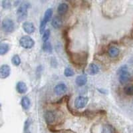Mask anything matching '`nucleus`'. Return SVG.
I'll use <instances>...</instances> for the list:
<instances>
[{"instance_id": "nucleus-1", "label": "nucleus", "mask_w": 133, "mask_h": 133, "mask_svg": "<svg viewBox=\"0 0 133 133\" xmlns=\"http://www.w3.org/2000/svg\"><path fill=\"white\" fill-rule=\"evenodd\" d=\"M66 52L71 61L72 62L73 65L81 66L85 63L87 59L86 53H73L70 52V51H67Z\"/></svg>"}, {"instance_id": "nucleus-2", "label": "nucleus", "mask_w": 133, "mask_h": 133, "mask_svg": "<svg viewBox=\"0 0 133 133\" xmlns=\"http://www.w3.org/2000/svg\"><path fill=\"white\" fill-rule=\"evenodd\" d=\"M31 8V4L28 2H25L19 6L17 10V21L20 22L25 20L27 17L28 10Z\"/></svg>"}, {"instance_id": "nucleus-3", "label": "nucleus", "mask_w": 133, "mask_h": 133, "mask_svg": "<svg viewBox=\"0 0 133 133\" xmlns=\"http://www.w3.org/2000/svg\"><path fill=\"white\" fill-rule=\"evenodd\" d=\"M2 27L4 32L7 33H11L15 29V25H14L13 21L9 18H6L3 20Z\"/></svg>"}, {"instance_id": "nucleus-4", "label": "nucleus", "mask_w": 133, "mask_h": 133, "mask_svg": "<svg viewBox=\"0 0 133 133\" xmlns=\"http://www.w3.org/2000/svg\"><path fill=\"white\" fill-rule=\"evenodd\" d=\"M19 44L23 48L28 49L32 48L34 46L35 41L31 37L25 35V36L22 37L19 39Z\"/></svg>"}, {"instance_id": "nucleus-5", "label": "nucleus", "mask_w": 133, "mask_h": 133, "mask_svg": "<svg viewBox=\"0 0 133 133\" xmlns=\"http://www.w3.org/2000/svg\"><path fill=\"white\" fill-rule=\"evenodd\" d=\"M88 103V98L86 97H78L75 101V106L77 108L81 109L84 108Z\"/></svg>"}, {"instance_id": "nucleus-6", "label": "nucleus", "mask_w": 133, "mask_h": 133, "mask_svg": "<svg viewBox=\"0 0 133 133\" xmlns=\"http://www.w3.org/2000/svg\"><path fill=\"white\" fill-rule=\"evenodd\" d=\"M44 118L48 124H51L56 120V114L55 112L51 110L46 111L44 114Z\"/></svg>"}, {"instance_id": "nucleus-7", "label": "nucleus", "mask_w": 133, "mask_h": 133, "mask_svg": "<svg viewBox=\"0 0 133 133\" xmlns=\"http://www.w3.org/2000/svg\"><path fill=\"white\" fill-rule=\"evenodd\" d=\"M11 69L8 65H3L0 69V77L1 79H6L10 76Z\"/></svg>"}, {"instance_id": "nucleus-8", "label": "nucleus", "mask_w": 133, "mask_h": 133, "mask_svg": "<svg viewBox=\"0 0 133 133\" xmlns=\"http://www.w3.org/2000/svg\"><path fill=\"white\" fill-rule=\"evenodd\" d=\"M22 26H23V30L25 31V32H26L28 34H32L35 31L34 24L31 23V22H29V21L24 22Z\"/></svg>"}, {"instance_id": "nucleus-9", "label": "nucleus", "mask_w": 133, "mask_h": 133, "mask_svg": "<svg viewBox=\"0 0 133 133\" xmlns=\"http://www.w3.org/2000/svg\"><path fill=\"white\" fill-rule=\"evenodd\" d=\"M67 88L65 84L60 83L55 86L54 88V92L57 95H62L66 93Z\"/></svg>"}, {"instance_id": "nucleus-10", "label": "nucleus", "mask_w": 133, "mask_h": 133, "mask_svg": "<svg viewBox=\"0 0 133 133\" xmlns=\"http://www.w3.org/2000/svg\"><path fill=\"white\" fill-rule=\"evenodd\" d=\"M16 90L20 94H24L27 91L26 84L23 81L18 82L16 85Z\"/></svg>"}, {"instance_id": "nucleus-11", "label": "nucleus", "mask_w": 133, "mask_h": 133, "mask_svg": "<svg viewBox=\"0 0 133 133\" xmlns=\"http://www.w3.org/2000/svg\"><path fill=\"white\" fill-rule=\"evenodd\" d=\"M130 78V74L128 71L122 72L119 75V82L120 84H125Z\"/></svg>"}, {"instance_id": "nucleus-12", "label": "nucleus", "mask_w": 133, "mask_h": 133, "mask_svg": "<svg viewBox=\"0 0 133 133\" xmlns=\"http://www.w3.org/2000/svg\"><path fill=\"white\" fill-rule=\"evenodd\" d=\"M75 83H76L77 85L79 86V87L84 86L87 83V77L85 75H79V76H78L76 78Z\"/></svg>"}, {"instance_id": "nucleus-13", "label": "nucleus", "mask_w": 133, "mask_h": 133, "mask_svg": "<svg viewBox=\"0 0 133 133\" xmlns=\"http://www.w3.org/2000/svg\"><path fill=\"white\" fill-rule=\"evenodd\" d=\"M69 9V6L68 5L65 3H62V4H60L58 6V8H57V12L59 13V15H65V13L67 12Z\"/></svg>"}, {"instance_id": "nucleus-14", "label": "nucleus", "mask_w": 133, "mask_h": 133, "mask_svg": "<svg viewBox=\"0 0 133 133\" xmlns=\"http://www.w3.org/2000/svg\"><path fill=\"white\" fill-rule=\"evenodd\" d=\"M51 24L55 29H59L62 26V19L59 16H55L53 17Z\"/></svg>"}, {"instance_id": "nucleus-15", "label": "nucleus", "mask_w": 133, "mask_h": 133, "mask_svg": "<svg viewBox=\"0 0 133 133\" xmlns=\"http://www.w3.org/2000/svg\"><path fill=\"white\" fill-rule=\"evenodd\" d=\"M119 49L116 47H110L108 50V55L111 58H114V57H118V55H119Z\"/></svg>"}, {"instance_id": "nucleus-16", "label": "nucleus", "mask_w": 133, "mask_h": 133, "mask_svg": "<svg viewBox=\"0 0 133 133\" xmlns=\"http://www.w3.org/2000/svg\"><path fill=\"white\" fill-rule=\"evenodd\" d=\"M99 71V67L97 66L95 63H91L90 64L89 66V69H88V72L90 75H95L97 74Z\"/></svg>"}, {"instance_id": "nucleus-17", "label": "nucleus", "mask_w": 133, "mask_h": 133, "mask_svg": "<svg viewBox=\"0 0 133 133\" xmlns=\"http://www.w3.org/2000/svg\"><path fill=\"white\" fill-rule=\"evenodd\" d=\"M21 105L24 110H28L29 108H30V99H29L27 97H23V98H22V99H21Z\"/></svg>"}, {"instance_id": "nucleus-18", "label": "nucleus", "mask_w": 133, "mask_h": 133, "mask_svg": "<svg viewBox=\"0 0 133 133\" xmlns=\"http://www.w3.org/2000/svg\"><path fill=\"white\" fill-rule=\"evenodd\" d=\"M52 15H53V10H52L51 8H49L45 12L44 17L43 19L45 21L46 23H47V22H49L50 21V19H51Z\"/></svg>"}, {"instance_id": "nucleus-19", "label": "nucleus", "mask_w": 133, "mask_h": 133, "mask_svg": "<svg viewBox=\"0 0 133 133\" xmlns=\"http://www.w3.org/2000/svg\"><path fill=\"white\" fill-rule=\"evenodd\" d=\"M10 49V45L7 43H1L0 45V53L1 55H6Z\"/></svg>"}, {"instance_id": "nucleus-20", "label": "nucleus", "mask_w": 133, "mask_h": 133, "mask_svg": "<svg viewBox=\"0 0 133 133\" xmlns=\"http://www.w3.org/2000/svg\"><path fill=\"white\" fill-rule=\"evenodd\" d=\"M42 49L45 52H47V53H51L52 50H53V48H52L51 44L50 43L49 41H48L44 42L43 45V47H42Z\"/></svg>"}, {"instance_id": "nucleus-21", "label": "nucleus", "mask_w": 133, "mask_h": 133, "mask_svg": "<svg viewBox=\"0 0 133 133\" xmlns=\"http://www.w3.org/2000/svg\"><path fill=\"white\" fill-rule=\"evenodd\" d=\"M124 93L125 95L131 96L133 95V85H127L124 88Z\"/></svg>"}, {"instance_id": "nucleus-22", "label": "nucleus", "mask_w": 133, "mask_h": 133, "mask_svg": "<svg viewBox=\"0 0 133 133\" xmlns=\"http://www.w3.org/2000/svg\"><path fill=\"white\" fill-rule=\"evenodd\" d=\"M12 63L15 66H19L21 64V59L18 55H13L12 59Z\"/></svg>"}, {"instance_id": "nucleus-23", "label": "nucleus", "mask_w": 133, "mask_h": 133, "mask_svg": "<svg viewBox=\"0 0 133 133\" xmlns=\"http://www.w3.org/2000/svg\"><path fill=\"white\" fill-rule=\"evenodd\" d=\"M75 73L74 71H73L72 69L71 68H66L65 69V71H64V75L66 77H73Z\"/></svg>"}, {"instance_id": "nucleus-24", "label": "nucleus", "mask_w": 133, "mask_h": 133, "mask_svg": "<svg viewBox=\"0 0 133 133\" xmlns=\"http://www.w3.org/2000/svg\"><path fill=\"white\" fill-rule=\"evenodd\" d=\"M50 34H51V32H50L49 29H47V30L45 31V32L43 33V36H42V39L44 42L48 41V40L49 39Z\"/></svg>"}, {"instance_id": "nucleus-25", "label": "nucleus", "mask_w": 133, "mask_h": 133, "mask_svg": "<svg viewBox=\"0 0 133 133\" xmlns=\"http://www.w3.org/2000/svg\"><path fill=\"white\" fill-rule=\"evenodd\" d=\"M31 120L30 118H28L25 120V126H24V132L25 133H31L29 130V126L31 125Z\"/></svg>"}, {"instance_id": "nucleus-26", "label": "nucleus", "mask_w": 133, "mask_h": 133, "mask_svg": "<svg viewBox=\"0 0 133 133\" xmlns=\"http://www.w3.org/2000/svg\"><path fill=\"white\" fill-rule=\"evenodd\" d=\"M46 24H47V23H46L45 21H44L43 19H42L39 26V32L41 34H42V33L43 34V33L45 32V29Z\"/></svg>"}, {"instance_id": "nucleus-27", "label": "nucleus", "mask_w": 133, "mask_h": 133, "mask_svg": "<svg viewBox=\"0 0 133 133\" xmlns=\"http://www.w3.org/2000/svg\"><path fill=\"white\" fill-rule=\"evenodd\" d=\"M2 6L4 9H8L11 7V2L10 1H3Z\"/></svg>"}, {"instance_id": "nucleus-28", "label": "nucleus", "mask_w": 133, "mask_h": 133, "mask_svg": "<svg viewBox=\"0 0 133 133\" xmlns=\"http://www.w3.org/2000/svg\"><path fill=\"white\" fill-rule=\"evenodd\" d=\"M127 69H128V67L126 65H122V66H120V67L118 69V71H117V73H118V75H120L122 72L126 71H127Z\"/></svg>"}]
</instances>
